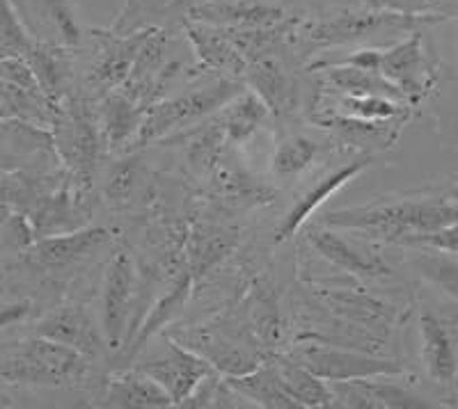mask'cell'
<instances>
[{
	"label": "cell",
	"mask_w": 458,
	"mask_h": 409,
	"mask_svg": "<svg viewBox=\"0 0 458 409\" xmlns=\"http://www.w3.org/2000/svg\"><path fill=\"white\" fill-rule=\"evenodd\" d=\"M14 215V206L3 197V192H0V233L5 229V224L10 222V218Z\"/></svg>",
	"instance_id": "obj_41"
},
{
	"label": "cell",
	"mask_w": 458,
	"mask_h": 409,
	"mask_svg": "<svg viewBox=\"0 0 458 409\" xmlns=\"http://www.w3.org/2000/svg\"><path fill=\"white\" fill-rule=\"evenodd\" d=\"M216 186H218L220 197H227V202L261 204L271 202L273 197V190H268L250 174L239 170H220L218 177H216Z\"/></svg>",
	"instance_id": "obj_33"
},
{
	"label": "cell",
	"mask_w": 458,
	"mask_h": 409,
	"mask_svg": "<svg viewBox=\"0 0 458 409\" xmlns=\"http://www.w3.org/2000/svg\"><path fill=\"white\" fill-rule=\"evenodd\" d=\"M0 44L21 57H26L37 44L12 0H0Z\"/></svg>",
	"instance_id": "obj_36"
},
{
	"label": "cell",
	"mask_w": 458,
	"mask_h": 409,
	"mask_svg": "<svg viewBox=\"0 0 458 409\" xmlns=\"http://www.w3.org/2000/svg\"><path fill=\"white\" fill-rule=\"evenodd\" d=\"M51 138L60 161L76 181L88 186L99 158V130L83 101H60L51 121Z\"/></svg>",
	"instance_id": "obj_4"
},
{
	"label": "cell",
	"mask_w": 458,
	"mask_h": 409,
	"mask_svg": "<svg viewBox=\"0 0 458 409\" xmlns=\"http://www.w3.org/2000/svg\"><path fill=\"white\" fill-rule=\"evenodd\" d=\"M458 222V204L449 199H424V202H394L383 206L339 208L326 215L323 224L333 229H353L369 233L374 238L399 243L412 233L436 231Z\"/></svg>",
	"instance_id": "obj_1"
},
{
	"label": "cell",
	"mask_w": 458,
	"mask_h": 409,
	"mask_svg": "<svg viewBox=\"0 0 458 409\" xmlns=\"http://www.w3.org/2000/svg\"><path fill=\"white\" fill-rule=\"evenodd\" d=\"M321 305L328 306L333 313L344 318L351 325H358L360 330H387L394 322V311L392 306L383 305L376 297L360 293V290H314Z\"/></svg>",
	"instance_id": "obj_20"
},
{
	"label": "cell",
	"mask_w": 458,
	"mask_h": 409,
	"mask_svg": "<svg viewBox=\"0 0 458 409\" xmlns=\"http://www.w3.org/2000/svg\"><path fill=\"white\" fill-rule=\"evenodd\" d=\"M321 76L330 88L337 89L339 94H353V96H387V99H401L399 88L383 78L376 71H367V69L353 67L346 63L323 64Z\"/></svg>",
	"instance_id": "obj_27"
},
{
	"label": "cell",
	"mask_w": 458,
	"mask_h": 409,
	"mask_svg": "<svg viewBox=\"0 0 458 409\" xmlns=\"http://www.w3.org/2000/svg\"><path fill=\"white\" fill-rule=\"evenodd\" d=\"M165 337L198 353L223 375H245L264 363V357L250 346H243V341L218 332L216 327H191L183 332H167Z\"/></svg>",
	"instance_id": "obj_9"
},
{
	"label": "cell",
	"mask_w": 458,
	"mask_h": 409,
	"mask_svg": "<svg viewBox=\"0 0 458 409\" xmlns=\"http://www.w3.org/2000/svg\"><path fill=\"white\" fill-rule=\"evenodd\" d=\"M248 83L252 92L276 114H289L298 105V85L276 55H264L248 63Z\"/></svg>",
	"instance_id": "obj_17"
},
{
	"label": "cell",
	"mask_w": 458,
	"mask_h": 409,
	"mask_svg": "<svg viewBox=\"0 0 458 409\" xmlns=\"http://www.w3.org/2000/svg\"><path fill=\"white\" fill-rule=\"evenodd\" d=\"M310 245L314 247V252H318V256L328 261V263L337 265L344 272L355 277H383L390 272V268L386 265V261L380 256H369L367 252L355 247L353 243H349L346 238H342L337 231L333 229H312L308 233Z\"/></svg>",
	"instance_id": "obj_19"
},
{
	"label": "cell",
	"mask_w": 458,
	"mask_h": 409,
	"mask_svg": "<svg viewBox=\"0 0 458 409\" xmlns=\"http://www.w3.org/2000/svg\"><path fill=\"white\" fill-rule=\"evenodd\" d=\"M193 275H191V270H183L182 275L174 280L172 288L167 290L165 296H161L157 300V305L151 306V311L147 313V318L142 321V325L138 327L136 334H131L124 343H122V353H124L126 362H133L138 355L142 353L149 343V338L157 337L158 332L165 330L167 322H172L174 318L179 316L186 306L188 297H191V288H193Z\"/></svg>",
	"instance_id": "obj_16"
},
{
	"label": "cell",
	"mask_w": 458,
	"mask_h": 409,
	"mask_svg": "<svg viewBox=\"0 0 458 409\" xmlns=\"http://www.w3.org/2000/svg\"><path fill=\"white\" fill-rule=\"evenodd\" d=\"M399 245L440 249L443 255H458V222L447 224V227H440L436 229V231L412 233V236L401 238Z\"/></svg>",
	"instance_id": "obj_38"
},
{
	"label": "cell",
	"mask_w": 458,
	"mask_h": 409,
	"mask_svg": "<svg viewBox=\"0 0 458 409\" xmlns=\"http://www.w3.org/2000/svg\"><path fill=\"white\" fill-rule=\"evenodd\" d=\"M145 108L124 89H113L104 101V129L113 146H120L138 133Z\"/></svg>",
	"instance_id": "obj_29"
},
{
	"label": "cell",
	"mask_w": 458,
	"mask_h": 409,
	"mask_svg": "<svg viewBox=\"0 0 458 409\" xmlns=\"http://www.w3.org/2000/svg\"><path fill=\"white\" fill-rule=\"evenodd\" d=\"M337 114H346L353 120L365 121H390L399 114H403V108L394 99L387 96H353V94H339Z\"/></svg>",
	"instance_id": "obj_32"
},
{
	"label": "cell",
	"mask_w": 458,
	"mask_h": 409,
	"mask_svg": "<svg viewBox=\"0 0 458 409\" xmlns=\"http://www.w3.org/2000/svg\"><path fill=\"white\" fill-rule=\"evenodd\" d=\"M14 55V53L10 51V48H5L3 46V44H0V63H3V60H7V57H12Z\"/></svg>",
	"instance_id": "obj_43"
},
{
	"label": "cell",
	"mask_w": 458,
	"mask_h": 409,
	"mask_svg": "<svg viewBox=\"0 0 458 409\" xmlns=\"http://www.w3.org/2000/svg\"><path fill=\"white\" fill-rule=\"evenodd\" d=\"M167 341H170V346L154 359L142 362L138 371H142L154 382L161 384L170 394V398L174 400V405L182 407L183 400L193 394L208 375L216 373V368L207 359L199 357L198 353L174 341V338L167 337Z\"/></svg>",
	"instance_id": "obj_8"
},
{
	"label": "cell",
	"mask_w": 458,
	"mask_h": 409,
	"mask_svg": "<svg viewBox=\"0 0 458 409\" xmlns=\"http://www.w3.org/2000/svg\"><path fill=\"white\" fill-rule=\"evenodd\" d=\"M415 265L427 280H431L433 284L458 297V261L443 256V252H437V249L420 247L415 256Z\"/></svg>",
	"instance_id": "obj_35"
},
{
	"label": "cell",
	"mask_w": 458,
	"mask_h": 409,
	"mask_svg": "<svg viewBox=\"0 0 458 409\" xmlns=\"http://www.w3.org/2000/svg\"><path fill=\"white\" fill-rule=\"evenodd\" d=\"M239 240L234 229L216 227V224H198L186 238V263L193 280L218 265L227 255H232Z\"/></svg>",
	"instance_id": "obj_24"
},
{
	"label": "cell",
	"mask_w": 458,
	"mask_h": 409,
	"mask_svg": "<svg viewBox=\"0 0 458 409\" xmlns=\"http://www.w3.org/2000/svg\"><path fill=\"white\" fill-rule=\"evenodd\" d=\"M378 73L399 88L403 96L420 99L428 88V63L422 48V35L412 32V37L403 42L380 51Z\"/></svg>",
	"instance_id": "obj_14"
},
{
	"label": "cell",
	"mask_w": 458,
	"mask_h": 409,
	"mask_svg": "<svg viewBox=\"0 0 458 409\" xmlns=\"http://www.w3.org/2000/svg\"><path fill=\"white\" fill-rule=\"evenodd\" d=\"M186 35L195 55H198V60L204 67L214 69V71L232 73V76H245L248 60L236 48V44L229 39V35L223 28L188 19Z\"/></svg>",
	"instance_id": "obj_18"
},
{
	"label": "cell",
	"mask_w": 458,
	"mask_h": 409,
	"mask_svg": "<svg viewBox=\"0 0 458 409\" xmlns=\"http://www.w3.org/2000/svg\"><path fill=\"white\" fill-rule=\"evenodd\" d=\"M369 165H371L369 155H367V158H358V161L349 163V165H344L339 167V170L330 171L328 177H323L317 186L310 188V190L305 192L296 204H293L292 211L286 213L284 222H282L280 229H277V236H276L277 243L292 238L293 233H296L302 224L308 222L310 215H312V213L317 211V208L330 197V195H335L339 188H344L349 181H353L360 171L367 170Z\"/></svg>",
	"instance_id": "obj_21"
},
{
	"label": "cell",
	"mask_w": 458,
	"mask_h": 409,
	"mask_svg": "<svg viewBox=\"0 0 458 409\" xmlns=\"http://www.w3.org/2000/svg\"><path fill=\"white\" fill-rule=\"evenodd\" d=\"M28 7L39 14V21L55 32L57 42L63 46H79L81 26L72 0H28Z\"/></svg>",
	"instance_id": "obj_30"
},
{
	"label": "cell",
	"mask_w": 458,
	"mask_h": 409,
	"mask_svg": "<svg viewBox=\"0 0 458 409\" xmlns=\"http://www.w3.org/2000/svg\"><path fill=\"white\" fill-rule=\"evenodd\" d=\"M188 19L208 23V26L239 30V28H266L284 23L289 16L268 3L257 0H208L188 10Z\"/></svg>",
	"instance_id": "obj_15"
},
{
	"label": "cell",
	"mask_w": 458,
	"mask_h": 409,
	"mask_svg": "<svg viewBox=\"0 0 458 409\" xmlns=\"http://www.w3.org/2000/svg\"><path fill=\"white\" fill-rule=\"evenodd\" d=\"M32 305L28 300L10 302V305H0V332L7 327H14L30 316Z\"/></svg>",
	"instance_id": "obj_40"
},
{
	"label": "cell",
	"mask_w": 458,
	"mask_h": 409,
	"mask_svg": "<svg viewBox=\"0 0 458 409\" xmlns=\"http://www.w3.org/2000/svg\"><path fill=\"white\" fill-rule=\"evenodd\" d=\"M110 233L101 227H81L67 233L37 238L28 247V259L39 268H64L88 259L92 252L108 243Z\"/></svg>",
	"instance_id": "obj_13"
},
{
	"label": "cell",
	"mask_w": 458,
	"mask_h": 409,
	"mask_svg": "<svg viewBox=\"0 0 458 409\" xmlns=\"http://www.w3.org/2000/svg\"><path fill=\"white\" fill-rule=\"evenodd\" d=\"M133 297H136V263L129 252H117L106 265L99 302L101 332L113 350H120L129 334L126 325H129Z\"/></svg>",
	"instance_id": "obj_7"
},
{
	"label": "cell",
	"mask_w": 458,
	"mask_h": 409,
	"mask_svg": "<svg viewBox=\"0 0 458 409\" xmlns=\"http://www.w3.org/2000/svg\"><path fill=\"white\" fill-rule=\"evenodd\" d=\"M380 378H360L346 382H328L333 394V407L355 409H424L431 407L427 400L411 394L408 388Z\"/></svg>",
	"instance_id": "obj_11"
},
{
	"label": "cell",
	"mask_w": 458,
	"mask_h": 409,
	"mask_svg": "<svg viewBox=\"0 0 458 409\" xmlns=\"http://www.w3.org/2000/svg\"><path fill=\"white\" fill-rule=\"evenodd\" d=\"M321 154V145L305 135H292L277 145L273 154V171L277 177H296L308 170Z\"/></svg>",
	"instance_id": "obj_31"
},
{
	"label": "cell",
	"mask_w": 458,
	"mask_h": 409,
	"mask_svg": "<svg viewBox=\"0 0 458 409\" xmlns=\"http://www.w3.org/2000/svg\"><path fill=\"white\" fill-rule=\"evenodd\" d=\"M89 359L79 350L35 334L0 355V380L32 387H69L85 378Z\"/></svg>",
	"instance_id": "obj_2"
},
{
	"label": "cell",
	"mask_w": 458,
	"mask_h": 409,
	"mask_svg": "<svg viewBox=\"0 0 458 409\" xmlns=\"http://www.w3.org/2000/svg\"><path fill=\"white\" fill-rule=\"evenodd\" d=\"M268 105L259 99V94L241 92L239 96L229 101L220 114V126L225 129V135L232 145L250 140V135L257 133L264 120L268 117Z\"/></svg>",
	"instance_id": "obj_28"
},
{
	"label": "cell",
	"mask_w": 458,
	"mask_h": 409,
	"mask_svg": "<svg viewBox=\"0 0 458 409\" xmlns=\"http://www.w3.org/2000/svg\"><path fill=\"white\" fill-rule=\"evenodd\" d=\"M229 387H234L245 400H252V405L266 409H298V403L286 394L277 378L276 368L268 359H264L261 366L245 375H225Z\"/></svg>",
	"instance_id": "obj_26"
},
{
	"label": "cell",
	"mask_w": 458,
	"mask_h": 409,
	"mask_svg": "<svg viewBox=\"0 0 458 409\" xmlns=\"http://www.w3.org/2000/svg\"><path fill=\"white\" fill-rule=\"evenodd\" d=\"M420 334H422V362L428 378L437 384H452L456 378V347L447 325L433 313L422 311L420 316Z\"/></svg>",
	"instance_id": "obj_22"
},
{
	"label": "cell",
	"mask_w": 458,
	"mask_h": 409,
	"mask_svg": "<svg viewBox=\"0 0 458 409\" xmlns=\"http://www.w3.org/2000/svg\"><path fill=\"white\" fill-rule=\"evenodd\" d=\"M289 355L326 382H346V380L380 378V375L390 378V375L403 373V366L394 359L376 357V355L360 353L353 347H339L333 343H298Z\"/></svg>",
	"instance_id": "obj_6"
},
{
	"label": "cell",
	"mask_w": 458,
	"mask_h": 409,
	"mask_svg": "<svg viewBox=\"0 0 458 409\" xmlns=\"http://www.w3.org/2000/svg\"><path fill=\"white\" fill-rule=\"evenodd\" d=\"M225 142L227 135H225V129L220 126V121L211 124L208 129H202L193 140H191V146H188V161L195 170L199 171H211L218 163V158L223 155Z\"/></svg>",
	"instance_id": "obj_34"
},
{
	"label": "cell",
	"mask_w": 458,
	"mask_h": 409,
	"mask_svg": "<svg viewBox=\"0 0 458 409\" xmlns=\"http://www.w3.org/2000/svg\"><path fill=\"white\" fill-rule=\"evenodd\" d=\"M186 0H129L120 16V23L114 28V32H122V35H129V32L138 30V19L147 14H163V12H170L174 7L183 5Z\"/></svg>",
	"instance_id": "obj_37"
},
{
	"label": "cell",
	"mask_w": 458,
	"mask_h": 409,
	"mask_svg": "<svg viewBox=\"0 0 458 409\" xmlns=\"http://www.w3.org/2000/svg\"><path fill=\"white\" fill-rule=\"evenodd\" d=\"M106 405L126 409H165L174 407V400L161 384L133 368V371H124L110 380Z\"/></svg>",
	"instance_id": "obj_23"
},
{
	"label": "cell",
	"mask_w": 458,
	"mask_h": 409,
	"mask_svg": "<svg viewBox=\"0 0 458 409\" xmlns=\"http://www.w3.org/2000/svg\"><path fill=\"white\" fill-rule=\"evenodd\" d=\"M149 32L151 28H142V30L129 32V35L94 32V39L99 42V51H97V60H94L92 71H89L92 83L104 92L120 89L126 83V78L131 76V69L136 64L138 53H140Z\"/></svg>",
	"instance_id": "obj_10"
},
{
	"label": "cell",
	"mask_w": 458,
	"mask_h": 409,
	"mask_svg": "<svg viewBox=\"0 0 458 409\" xmlns=\"http://www.w3.org/2000/svg\"><path fill=\"white\" fill-rule=\"evenodd\" d=\"M415 16L394 10H367V12H342V14L318 19L312 23L296 26L293 37H301L310 46H342L378 37L383 32L408 30Z\"/></svg>",
	"instance_id": "obj_5"
},
{
	"label": "cell",
	"mask_w": 458,
	"mask_h": 409,
	"mask_svg": "<svg viewBox=\"0 0 458 409\" xmlns=\"http://www.w3.org/2000/svg\"><path fill=\"white\" fill-rule=\"evenodd\" d=\"M138 179V165L136 161H122L120 165H114L106 181V195L113 202H126L131 197V192L136 188Z\"/></svg>",
	"instance_id": "obj_39"
},
{
	"label": "cell",
	"mask_w": 458,
	"mask_h": 409,
	"mask_svg": "<svg viewBox=\"0 0 458 409\" xmlns=\"http://www.w3.org/2000/svg\"><path fill=\"white\" fill-rule=\"evenodd\" d=\"M243 85L232 78H220L216 83L204 85V88L191 89L172 99L157 101L145 110L140 121V129L136 133V142L140 146L157 142L172 133L174 129H183L186 124L202 120L207 114L223 110L229 101L239 96Z\"/></svg>",
	"instance_id": "obj_3"
},
{
	"label": "cell",
	"mask_w": 458,
	"mask_h": 409,
	"mask_svg": "<svg viewBox=\"0 0 458 409\" xmlns=\"http://www.w3.org/2000/svg\"><path fill=\"white\" fill-rule=\"evenodd\" d=\"M447 199H449V202L458 204V186L449 188V190H447Z\"/></svg>",
	"instance_id": "obj_42"
},
{
	"label": "cell",
	"mask_w": 458,
	"mask_h": 409,
	"mask_svg": "<svg viewBox=\"0 0 458 409\" xmlns=\"http://www.w3.org/2000/svg\"><path fill=\"white\" fill-rule=\"evenodd\" d=\"M37 334L51 338V341L64 343V346L79 350L88 359H99L108 347L101 325L94 322V318L83 306L57 309L55 313H51L37 325Z\"/></svg>",
	"instance_id": "obj_12"
},
{
	"label": "cell",
	"mask_w": 458,
	"mask_h": 409,
	"mask_svg": "<svg viewBox=\"0 0 458 409\" xmlns=\"http://www.w3.org/2000/svg\"><path fill=\"white\" fill-rule=\"evenodd\" d=\"M268 362L276 368L282 387L298 407H333V394L326 380L317 378L310 368L302 366L292 355H273Z\"/></svg>",
	"instance_id": "obj_25"
}]
</instances>
